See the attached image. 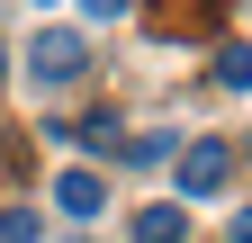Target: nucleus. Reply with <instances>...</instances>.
<instances>
[{"mask_svg": "<svg viewBox=\"0 0 252 243\" xmlns=\"http://www.w3.org/2000/svg\"><path fill=\"white\" fill-rule=\"evenodd\" d=\"M225 180H234V144H216V135L180 144V198H216Z\"/></svg>", "mask_w": 252, "mask_h": 243, "instance_id": "1", "label": "nucleus"}, {"mask_svg": "<svg viewBox=\"0 0 252 243\" xmlns=\"http://www.w3.org/2000/svg\"><path fill=\"white\" fill-rule=\"evenodd\" d=\"M27 63H36L45 90H63V81H81V72H90V54H81L72 27H54V36H36V54H27Z\"/></svg>", "mask_w": 252, "mask_h": 243, "instance_id": "2", "label": "nucleus"}, {"mask_svg": "<svg viewBox=\"0 0 252 243\" xmlns=\"http://www.w3.org/2000/svg\"><path fill=\"white\" fill-rule=\"evenodd\" d=\"M99 198H108L99 171H63V180H54V207H63V216H99Z\"/></svg>", "mask_w": 252, "mask_h": 243, "instance_id": "3", "label": "nucleus"}, {"mask_svg": "<svg viewBox=\"0 0 252 243\" xmlns=\"http://www.w3.org/2000/svg\"><path fill=\"white\" fill-rule=\"evenodd\" d=\"M189 234V207H144L135 216V243H180Z\"/></svg>", "mask_w": 252, "mask_h": 243, "instance_id": "4", "label": "nucleus"}, {"mask_svg": "<svg viewBox=\"0 0 252 243\" xmlns=\"http://www.w3.org/2000/svg\"><path fill=\"white\" fill-rule=\"evenodd\" d=\"M216 81H225V90H252V45H225V54H216Z\"/></svg>", "mask_w": 252, "mask_h": 243, "instance_id": "5", "label": "nucleus"}, {"mask_svg": "<svg viewBox=\"0 0 252 243\" xmlns=\"http://www.w3.org/2000/svg\"><path fill=\"white\" fill-rule=\"evenodd\" d=\"M0 243H36V207H9L0 216Z\"/></svg>", "mask_w": 252, "mask_h": 243, "instance_id": "6", "label": "nucleus"}, {"mask_svg": "<svg viewBox=\"0 0 252 243\" xmlns=\"http://www.w3.org/2000/svg\"><path fill=\"white\" fill-rule=\"evenodd\" d=\"M234 243H252V207H243V216H234Z\"/></svg>", "mask_w": 252, "mask_h": 243, "instance_id": "7", "label": "nucleus"}]
</instances>
